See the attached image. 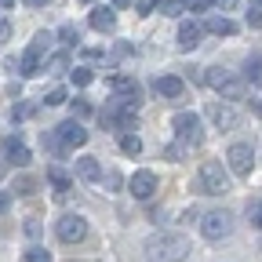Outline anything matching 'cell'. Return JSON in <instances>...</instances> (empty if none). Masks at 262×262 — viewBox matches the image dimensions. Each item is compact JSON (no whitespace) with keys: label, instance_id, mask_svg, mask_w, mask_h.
<instances>
[{"label":"cell","instance_id":"1","mask_svg":"<svg viewBox=\"0 0 262 262\" xmlns=\"http://www.w3.org/2000/svg\"><path fill=\"white\" fill-rule=\"evenodd\" d=\"M189 255V241L182 233H153L146 241V258L149 262H182Z\"/></svg>","mask_w":262,"mask_h":262},{"label":"cell","instance_id":"2","mask_svg":"<svg viewBox=\"0 0 262 262\" xmlns=\"http://www.w3.org/2000/svg\"><path fill=\"white\" fill-rule=\"evenodd\" d=\"M201 193H208V196H219V193H226L229 189V175H226V168L219 160H204L201 164V171H196V182H193Z\"/></svg>","mask_w":262,"mask_h":262},{"label":"cell","instance_id":"3","mask_svg":"<svg viewBox=\"0 0 262 262\" xmlns=\"http://www.w3.org/2000/svg\"><path fill=\"white\" fill-rule=\"evenodd\" d=\"M171 127H175L182 149H193V146L204 142V127H201V117H196V113H175Z\"/></svg>","mask_w":262,"mask_h":262},{"label":"cell","instance_id":"4","mask_svg":"<svg viewBox=\"0 0 262 262\" xmlns=\"http://www.w3.org/2000/svg\"><path fill=\"white\" fill-rule=\"evenodd\" d=\"M201 233H204L208 241H222V237H229V233H233V215H229L226 208L204 211V219H201Z\"/></svg>","mask_w":262,"mask_h":262},{"label":"cell","instance_id":"5","mask_svg":"<svg viewBox=\"0 0 262 262\" xmlns=\"http://www.w3.org/2000/svg\"><path fill=\"white\" fill-rule=\"evenodd\" d=\"M208 84H211V88H215L222 98H244V91H248V84H244L241 77H233V73L219 70V66L208 73Z\"/></svg>","mask_w":262,"mask_h":262},{"label":"cell","instance_id":"6","mask_svg":"<svg viewBox=\"0 0 262 262\" xmlns=\"http://www.w3.org/2000/svg\"><path fill=\"white\" fill-rule=\"evenodd\" d=\"M55 233H58L62 244H80L88 237V222H84V215H58Z\"/></svg>","mask_w":262,"mask_h":262},{"label":"cell","instance_id":"7","mask_svg":"<svg viewBox=\"0 0 262 262\" xmlns=\"http://www.w3.org/2000/svg\"><path fill=\"white\" fill-rule=\"evenodd\" d=\"M226 164H229V171H233V175L248 179L251 168H255V153H251V146H248V142H233V146H229V153H226Z\"/></svg>","mask_w":262,"mask_h":262},{"label":"cell","instance_id":"8","mask_svg":"<svg viewBox=\"0 0 262 262\" xmlns=\"http://www.w3.org/2000/svg\"><path fill=\"white\" fill-rule=\"evenodd\" d=\"M55 135H58V142H62L66 149H73V146H84V142H88V131L80 127V120H66V124H58Z\"/></svg>","mask_w":262,"mask_h":262},{"label":"cell","instance_id":"9","mask_svg":"<svg viewBox=\"0 0 262 262\" xmlns=\"http://www.w3.org/2000/svg\"><path fill=\"white\" fill-rule=\"evenodd\" d=\"M208 117H211V124L222 127V131H233V127H237V110L226 106V102H208Z\"/></svg>","mask_w":262,"mask_h":262},{"label":"cell","instance_id":"10","mask_svg":"<svg viewBox=\"0 0 262 262\" xmlns=\"http://www.w3.org/2000/svg\"><path fill=\"white\" fill-rule=\"evenodd\" d=\"M127 189L139 196V201H149V196L157 193V175L153 171H135L131 175V182H127Z\"/></svg>","mask_w":262,"mask_h":262},{"label":"cell","instance_id":"11","mask_svg":"<svg viewBox=\"0 0 262 262\" xmlns=\"http://www.w3.org/2000/svg\"><path fill=\"white\" fill-rule=\"evenodd\" d=\"M157 95H164L168 102H182V77H175V73H164V77H157Z\"/></svg>","mask_w":262,"mask_h":262},{"label":"cell","instance_id":"12","mask_svg":"<svg viewBox=\"0 0 262 262\" xmlns=\"http://www.w3.org/2000/svg\"><path fill=\"white\" fill-rule=\"evenodd\" d=\"M4 160H8V164H18V168H26L33 157H29V146H26V142L8 139V142H4Z\"/></svg>","mask_w":262,"mask_h":262},{"label":"cell","instance_id":"13","mask_svg":"<svg viewBox=\"0 0 262 262\" xmlns=\"http://www.w3.org/2000/svg\"><path fill=\"white\" fill-rule=\"evenodd\" d=\"M201 37H204V29L196 26V22H182L179 26V48L182 51H193L196 44H201Z\"/></svg>","mask_w":262,"mask_h":262},{"label":"cell","instance_id":"14","mask_svg":"<svg viewBox=\"0 0 262 262\" xmlns=\"http://www.w3.org/2000/svg\"><path fill=\"white\" fill-rule=\"evenodd\" d=\"M18 73H22V77H37V73H44V58H40V51H37V48H29V51L22 55Z\"/></svg>","mask_w":262,"mask_h":262},{"label":"cell","instance_id":"15","mask_svg":"<svg viewBox=\"0 0 262 262\" xmlns=\"http://www.w3.org/2000/svg\"><path fill=\"white\" fill-rule=\"evenodd\" d=\"M77 175L84 182H98L102 179V164H98L95 157H77Z\"/></svg>","mask_w":262,"mask_h":262},{"label":"cell","instance_id":"16","mask_svg":"<svg viewBox=\"0 0 262 262\" xmlns=\"http://www.w3.org/2000/svg\"><path fill=\"white\" fill-rule=\"evenodd\" d=\"M201 29H208V33H215V37H233V33H237V26L233 22H229L226 15H211Z\"/></svg>","mask_w":262,"mask_h":262},{"label":"cell","instance_id":"17","mask_svg":"<svg viewBox=\"0 0 262 262\" xmlns=\"http://www.w3.org/2000/svg\"><path fill=\"white\" fill-rule=\"evenodd\" d=\"M113 26H117L113 8H98V11H91V29H98V33H110Z\"/></svg>","mask_w":262,"mask_h":262},{"label":"cell","instance_id":"18","mask_svg":"<svg viewBox=\"0 0 262 262\" xmlns=\"http://www.w3.org/2000/svg\"><path fill=\"white\" fill-rule=\"evenodd\" d=\"M110 88H113V95H120V98H139V84L135 80H131V77H113L110 80Z\"/></svg>","mask_w":262,"mask_h":262},{"label":"cell","instance_id":"19","mask_svg":"<svg viewBox=\"0 0 262 262\" xmlns=\"http://www.w3.org/2000/svg\"><path fill=\"white\" fill-rule=\"evenodd\" d=\"M244 84L262 88V55H251V58H248V66H244Z\"/></svg>","mask_w":262,"mask_h":262},{"label":"cell","instance_id":"20","mask_svg":"<svg viewBox=\"0 0 262 262\" xmlns=\"http://www.w3.org/2000/svg\"><path fill=\"white\" fill-rule=\"evenodd\" d=\"M44 70H48V73H66V70H70V55H66V51L48 55V58H44Z\"/></svg>","mask_w":262,"mask_h":262},{"label":"cell","instance_id":"21","mask_svg":"<svg viewBox=\"0 0 262 262\" xmlns=\"http://www.w3.org/2000/svg\"><path fill=\"white\" fill-rule=\"evenodd\" d=\"M48 182L55 186V193H58V196H62L66 189H70V175H66L62 168H48Z\"/></svg>","mask_w":262,"mask_h":262},{"label":"cell","instance_id":"22","mask_svg":"<svg viewBox=\"0 0 262 262\" xmlns=\"http://www.w3.org/2000/svg\"><path fill=\"white\" fill-rule=\"evenodd\" d=\"M120 153L139 157V153H142V139H139V135H131V131H127V135H120Z\"/></svg>","mask_w":262,"mask_h":262},{"label":"cell","instance_id":"23","mask_svg":"<svg viewBox=\"0 0 262 262\" xmlns=\"http://www.w3.org/2000/svg\"><path fill=\"white\" fill-rule=\"evenodd\" d=\"M157 8L168 15V18H179V15L186 11V0H157Z\"/></svg>","mask_w":262,"mask_h":262},{"label":"cell","instance_id":"24","mask_svg":"<svg viewBox=\"0 0 262 262\" xmlns=\"http://www.w3.org/2000/svg\"><path fill=\"white\" fill-rule=\"evenodd\" d=\"M22 262H51V255H48V248H40V244H33V248H26Z\"/></svg>","mask_w":262,"mask_h":262},{"label":"cell","instance_id":"25","mask_svg":"<svg viewBox=\"0 0 262 262\" xmlns=\"http://www.w3.org/2000/svg\"><path fill=\"white\" fill-rule=\"evenodd\" d=\"M58 37H62V44H66V48H77V40H80V33H77V26H70V22H66V26L58 29Z\"/></svg>","mask_w":262,"mask_h":262},{"label":"cell","instance_id":"26","mask_svg":"<svg viewBox=\"0 0 262 262\" xmlns=\"http://www.w3.org/2000/svg\"><path fill=\"white\" fill-rule=\"evenodd\" d=\"M44 149H51L55 157H62V153H66V146L58 142V135H55V131H44Z\"/></svg>","mask_w":262,"mask_h":262},{"label":"cell","instance_id":"27","mask_svg":"<svg viewBox=\"0 0 262 262\" xmlns=\"http://www.w3.org/2000/svg\"><path fill=\"white\" fill-rule=\"evenodd\" d=\"M248 26H262V0H251L248 4Z\"/></svg>","mask_w":262,"mask_h":262},{"label":"cell","instance_id":"28","mask_svg":"<svg viewBox=\"0 0 262 262\" xmlns=\"http://www.w3.org/2000/svg\"><path fill=\"white\" fill-rule=\"evenodd\" d=\"M98 182H106V189H110V193H117L124 179H120V171H106V175H102V179H98Z\"/></svg>","mask_w":262,"mask_h":262},{"label":"cell","instance_id":"29","mask_svg":"<svg viewBox=\"0 0 262 262\" xmlns=\"http://www.w3.org/2000/svg\"><path fill=\"white\" fill-rule=\"evenodd\" d=\"M70 77H73V84H77V88H88V84L95 80V73H91V70H73Z\"/></svg>","mask_w":262,"mask_h":262},{"label":"cell","instance_id":"30","mask_svg":"<svg viewBox=\"0 0 262 262\" xmlns=\"http://www.w3.org/2000/svg\"><path fill=\"white\" fill-rule=\"evenodd\" d=\"M248 219H251V226H262V204L258 201L248 204Z\"/></svg>","mask_w":262,"mask_h":262},{"label":"cell","instance_id":"31","mask_svg":"<svg viewBox=\"0 0 262 262\" xmlns=\"http://www.w3.org/2000/svg\"><path fill=\"white\" fill-rule=\"evenodd\" d=\"M44 102H48V106H62V102H66V91H62V88L48 91V95H44Z\"/></svg>","mask_w":262,"mask_h":262},{"label":"cell","instance_id":"32","mask_svg":"<svg viewBox=\"0 0 262 262\" xmlns=\"http://www.w3.org/2000/svg\"><path fill=\"white\" fill-rule=\"evenodd\" d=\"M135 11H139V15H149V11H157V0H135Z\"/></svg>","mask_w":262,"mask_h":262},{"label":"cell","instance_id":"33","mask_svg":"<svg viewBox=\"0 0 262 262\" xmlns=\"http://www.w3.org/2000/svg\"><path fill=\"white\" fill-rule=\"evenodd\" d=\"M164 160H182V146H179V142H171L168 149H164Z\"/></svg>","mask_w":262,"mask_h":262},{"label":"cell","instance_id":"34","mask_svg":"<svg viewBox=\"0 0 262 262\" xmlns=\"http://www.w3.org/2000/svg\"><path fill=\"white\" fill-rule=\"evenodd\" d=\"M186 8H189V11H208L211 0H186Z\"/></svg>","mask_w":262,"mask_h":262},{"label":"cell","instance_id":"35","mask_svg":"<svg viewBox=\"0 0 262 262\" xmlns=\"http://www.w3.org/2000/svg\"><path fill=\"white\" fill-rule=\"evenodd\" d=\"M18 193H37V182H33V179H18Z\"/></svg>","mask_w":262,"mask_h":262},{"label":"cell","instance_id":"36","mask_svg":"<svg viewBox=\"0 0 262 262\" xmlns=\"http://www.w3.org/2000/svg\"><path fill=\"white\" fill-rule=\"evenodd\" d=\"M26 233H29V237H40V219H29V222H26Z\"/></svg>","mask_w":262,"mask_h":262},{"label":"cell","instance_id":"37","mask_svg":"<svg viewBox=\"0 0 262 262\" xmlns=\"http://www.w3.org/2000/svg\"><path fill=\"white\" fill-rule=\"evenodd\" d=\"M88 113H91L88 102H73V120H77V117H88Z\"/></svg>","mask_w":262,"mask_h":262},{"label":"cell","instance_id":"38","mask_svg":"<svg viewBox=\"0 0 262 262\" xmlns=\"http://www.w3.org/2000/svg\"><path fill=\"white\" fill-rule=\"evenodd\" d=\"M211 4H219V8H222V11H233V8H237V4H241V0H211Z\"/></svg>","mask_w":262,"mask_h":262},{"label":"cell","instance_id":"39","mask_svg":"<svg viewBox=\"0 0 262 262\" xmlns=\"http://www.w3.org/2000/svg\"><path fill=\"white\" fill-rule=\"evenodd\" d=\"M26 4H29V8H48L51 0H26Z\"/></svg>","mask_w":262,"mask_h":262},{"label":"cell","instance_id":"40","mask_svg":"<svg viewBox=\"0 0 262 262\" xmlns=\"http://www.w3.org/2000/svg\"><path fill=\"white\" fill-rule=\"evenodd\" d=\"M8 204H11V196H8V193H0V211H8Z\"/></svg>","mask_w":262,"mask_h":262},{"label":"cell","instance_id":"41","mask_svg":"<svg viewBox=\"0 0 262 262\" xmlns=\"http://www.w3.org/2000/svg\"><path fill=\"white\" fill-rule=\"evenodd\" d=\"M127 4H135V0H113V8H127Z\"/></svg>","mask_w":262,"mask_h":262},{"label":"cell","instance_id":"42","mask_svg":"<svg viewBox=\"0 0 262 262\" xmlns=\"http://www.w3.org/2000/svg\"><path fill=\"white\" fill-rule=\"evenodd\" d=\"M255 113H258V117H262V98H258V102H255Z\"/></svg>","mask_w":262,"mask_h":262},{"label":"cell","instance_id":"43","mask_svg":"<svg viewBox=\"0 0 262 262\" xmlns=\"http://www.w3.org/2000/svg\"><path fill=\"white\" fill-rule=\"evenodd\" d=\"M0 4H4V8H11V4H15V0H0Z\"/></svg>","mask_w":262,"mask_h":262},{"label":"cell","instance_id":"44","mask_svg":"<svg viewBox=\"0 0 262 262\" xmlns=\"http://www.w3.org/2000/svg\"><path fill=\"white\" fill-rule=\"evenodd\" d=\"M0 175H4V160H0Z\"/></svg>","mask_w":262,"mask_h":262},{"label":"cell","instance_id":"45","mask_svg":"<svg viewBox=\"0 0 262 262\" xmlns=\"http://www.w3.org/2000/svg\"><path fill=\"white\" fill-rule=\"evenodd\" d=\"M80 4H95V0H80Z\"/></svg>","mask_w":262,"mask_h":262}]
</instances>
